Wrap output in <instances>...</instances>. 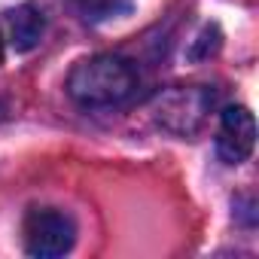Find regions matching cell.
Instances as JSON below:
<instances>
[{
	"mask_svg": "<svg viewBox=\"0 0 259 259\" xmlns=\"http://www.w3.org/2000/svg\"><path fill=\"white\" fill-rule=\"evenodd\" d=\"M135 89H138V73H135L132 61L122 58V55L82 58L67 76V92L82 107L122 104L135 95Z\"/></svg>",
	"mask_w": 259,
	"mask_h": 259,
	"instance_id": "1",
	"label": "cell"
},
{
	"mask_svg": "<svg viewBox=\"0 0 259 259\" xmlns=\"http://www.w3.org/2000/svg\"><path fill=\"white\" fill-rule=\"evenodd\" d=\"M76 244V223L58 207H34L25 217V250L37 259H58Z\"/></svg>",
	"mask_w": 259,
	"mask_h": 259,
	"instance_id": "2",
	"label": "cell"
},
{
	"mask_svg": "<svg viewBox=\"0 0 259 259\" xmlns=\"http://www.w3.org/2000/svg\"><path fill=\"white\" fill-rule=\"evenodd\" d=\"M213 104V92L201 89V85H189V89H171L159 98L156 104V119L174 135H192L201 128L207 110Z\"/></svg>",
	"mask_w": 259,
	"mask_h": 259,
	"instance_id": "3",
	"label": "cell"
},
{
	"mask_svg": "<svg viewBox=\"0 0 259 259\" xmlns=\"http://www.w3.org/2000/svg\"><path fill=\"white\" fill-rule=\"evenodd\" d=\"M256 147V122L247 107H226L220 119L217 153L226 165H241L253 156Z\"/></svg>",
	"mask_w": 259,
	"mask_h": 259,
	"instance_id": "4",
	"label": "cell"
},
{
	"mask_svg": "<svg viewBox=\"0 0 259 259\" xmlns=\"http://www.w3.org/2000/svg\"><path fill=\"white\" fill-rule=\"evenodd\" d=\"M43 28H46V19H43V10L34 7V4H22L10 13V43L16 52H31L40 37H43Z\"/></svg>",
	"mask_w": 259,
	"mask_h": 259,
	"instance_id": "5",
	"label": "cell"
},
{
	"mask_svg": "<svg viewBox=\"0 0 259 259\" xmlns=\"http://www.w3.org/2000/svg\"><path fill=\"white\" fill-rule=\"evenodd\" d=\"M132 10V0H85V13L92 19H116Z\"/></svg>",
	"mask_w": 259,
	"mask_h": 259,
	"instance_id": "6",
	"label": "cell"
},
{
	"mask_svg": "<svg viewBox=\"0 0 259 259\" xmlns=\"http://www.w3.org/2000/svg\"><path fill=\"white\" fill-rule=\"evenodd\" d=\"M0 58H4V40H0Z\"/></svg>",
	"mask_w": 259,
	"mask_h": 259,
	"instance_id": "7",
	"label": "cell"
},
{
	"mask_svg": "<svg viewBox=\"0 0 259 259\" xmlns=\"http://www.w3.org/2000/svg\"><path fill=\"white\" fill-rule=\"evenodd\" d=\"M0 116H4V104H0Z\"/></svg>",
	"mask_w": 259,
	"mask_h": 259,
	"instance_id": "8",
	"label": "cell"
}]
</instances>
